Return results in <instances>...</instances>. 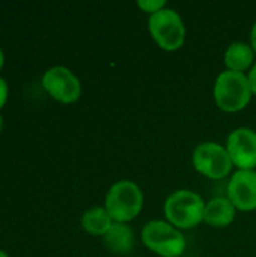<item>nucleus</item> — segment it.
Segmentation results:
<instances>
[{
	"label": "nucleus",
	"mask_w": 256,
	"mask_h": 257,
	"mask_svg": "<svg viewBox=\"0 0 256 257\" xmlns=\"http://www.w3.org/2000/svg\"><path fill=\"white\" fill-rule=\"evenodd\" d=\"M104 244L118 256L128 254L134 247V235L131 227L125 223H113L109 232L104 235Z\"/></svg>",
	"instance_id": "9b49d317"
},
{
	"label": "nucleus",
	"mask_w": 256,
	"mask_h": 257,
	"mask_svg": "<svg viewBox=\"0 0 256 257\" xmlns=\"http://www.w3.org/2000/svg\"><path fill=\"white\" fill-rule=\"evenodd\" d=\"M247 78H249V83H250V87H252L253 95H256V62H255V65L252 66V69H250V72H249Z\"/></svg>",
	"instance_id": "dca6fc26"
},
{
	"label": "nucleus",
	"mask_w": 256,
	"mask_h": 257,
	"mask_svg": "<svg viewBox=\"0 0 256 257\" xmlns=\"http://www.w3.org/2000/svg\"><path fill=\"white\" fill-rule=\"evenodd\" d=\"M0 257H9L6 253H3V251H0Z\"/></svg>",
	"instance_id": "6ab92c4d"
},
{
	"label": "nucleus",
	"mask_w": 256,
	"mask_h": 257,
	"mask_svg": "<svg viewBox=\"0 0 256 257\" xmlns=\"http://www.w3.org/2000/svg\"><path fill=\"white\" fill-rule=\"evenodd\" d=\"M139 8L143 11V12H148V14H155L161 9H164L166 6V2L164 0H140L139 3Z\"/></svg>",
	"instance_id": "4468645a"
},
{
	"label": "nucleus",
	"mask_w": 256,
	"mask_h": 257,
	"mask_svg": "<svg viewBox=\"0 0 256 257\" xmlns=\"http://www.w3.org/2000/svg\"><path fill=\"white\" fill-rule=\"evenodd\" d=\"M143 206V194L131 181L115 182L107 191L104 208L113 223H128L134 220Z\"/></svg>",
	"instance_id": "7ed1b4c3"
},
{
	"label": "nucleus",
	"mask_w": 256,
	"mask_h": 257,
	"mask_svg": "<svg viewBox=\"0 0 256 257\" xmlns=\"http://www.w3.org/2000/svg\"><path fill=\"white\" fill-rule=\"evenodd\" d=\"M192 161L195 169L210 179L226 178L234 166L226 151V146H222L214 142H204L198 145L193 151Z\"/></svg>",
	"instance_id": "423d86ee"
},
{
	"label": "nucleus",
	"mask_w": 256,
	"mask_h": 257,
	"mask_svg": "<svg viewBox=\"0 0 256 257\" xmlns=\"http://www.w3.org/2000/svg\"><path fill=\"white\" fill-rule=\"evenodd\" d=\"M226 151L235 167L253 170L256 167V131L250 128L234 130L228 137Z\"/></svg>",
	"instance_id": "6e6552de"
},
{
	"label": "nucleus",
	"mask_w": 256,
	"mask_h": 257,
	"mask_svg": "<svg viewBox=\"0 0 256 257\" xmlns=\"http://www.w3.org/2000/svg\"><path fill=\"white\" fill-rule=\"evenodd\" d=\"M112 224H113V220L107 214L106 208H92V209L86 211L81 218L83 229L89 235H94V236L104 238V235L109 232Z\"/></svg>",
	"instance_id": "ddd939ff"
},
{
	"label": "nucleus",
	"mask_w": 256,
	"mask_h": 257,
	"mask_svg": "<svg viewBox=\"0 0 256 257\" xmlns=\"http://www.w3.org/2000/svg\"><path fill=\"white\" fill-rule=\"evenodd\" d=\"M228 199L235 209L249 212L256 209V172L238 170L232 175L228 185Z\"/></svg>",
	"instance_id": "1a4fd4ad"
},
{
	"label": "nucleus",
	"mask_w": 256,
	"mask_h": 257,
	"mask_svg": "<svg viewBox=\"0 0 256 257\" xmlns=\"http://www.w3.org/2000/svg\"><path fill=\"white\" fill-rule=\"evenodd\" d=\"M235 206L228 197H214L205 206L204 221L216 229L228 227L235 218Z\"/></svg>",
	"instance_id": "9d476101"
},
{
	"label": "nucleus",
	"mask_w": 256,
	"mask_h": 257,
	"mask_svg": "<svg viewBox=\"0 0 256 257\" xmlns=\"http://www.w3.org/2000/svg\"><path fill=\"white\" fill-rule=\"evenodd\" d=\"M44 89L59 102H75L81 95L80 80L65 66H53L42 77Z\"/></svg>",
	"instance_id": "0eeeda50"
},
{
	"label": "nucleus",
	"mask_w": 256,
	"mask_h": 257,
	"mask_svg": "<svg viewBox=\"0 0 256 257\" xmlns=\"http://www.w3.org/2000/svg\"><path fill=\"white\" fill-rule=\"evenodd\" d=\"M2 126H3V119H2V116H0V130H2Z\"/></svg>",
	"instance_id": "aec40b11"
},
{
	"label": "nucleus",
	"mask_w": 256,
	"mask_h": 257,
	"mask_svg": "<svg viewBox=\"0 0 256 257\" xmlns=\"http://www.w3.org/2000/svg\"><path fill=\"white\" fill-rule=\"evenodd\" d=\"M142 242L161 257H180L186 251V238L167 221H149L142 230Z\"/></svg>",
	"instance_id": "20e7f679"
},
{
	"label": "nucleus",
	"mask_w": 256,
	"mask_h": 257,
	"mask_svg": "<svg viewBox=\"0 0 256 257\" xmlns=\"http://www.w3.org/2000/svg\"><path fill=\"white\" fill-rule=\"evenodd\" d=\"M6 98H8V84H6V81L0 77V108L5 105Z\"/></svg>",
	"instance_id": "2eb2a0df"
},
{
	"label": "nucleus",
	"mask_w": 256,
	"mask_h": 257,
	"mask_svg": "<svg viewBox=\"0 0 256 257\" xmlns=\"http://www.w3.org/2000/svg\"><path fill=\"white\" fill-rule=\"evenodd\" d=\"M252 87L244 72L223 71L214 84L216 105L225 113H238L244 110L252 99Z\"/></svg>",
	"instance_id": "f257e3e1"
},
{
	"label": "nucleus",
	"mask_w": 256,
	"mask_h": 257,
	"mask_svg": "<svg viewBox=\"0 0 256 257\" xmlns=\"http://www.w3.org/2000/svg\"><path fill=\"white\" fill-rule=\"evenodd\" d=\"M148 29L152 39L164 51H177L186 41V26L174 9H161L149 15Z\"/></svg>",
	"instance_id": "39448f33"
},
{
	"label": "nucleus",
	"mask_w": 256,
	"mask_h": 257,
	"mask_svg": "<svg viewBox=\"0 0 256 257\" xmlns=\"http://www.w3.org/2000/svg\"><path fill=\"white\" fill-rule=\"evenodd\" d=\"M207 203L190 190L174 191L164 203V215L177 229H192L204 221Z\"/></svg>",
	"instance_id": "f03ea898"
},
{
	"label": "nucleus",
	"mask_w": 256,
	"mask_h": 257,
	"mask_svg": "<svg viewBox=\"0 0 256 257\" xmlns=\"http://www.w3.org/2000/svg\"><path fill=\"white\" fill-rule=\"evenodd\" d=\"M255 62V51L252 45L246 42H234L228 47L225 53V65L229 71L244 72Z\"/></svg>",
	"instance_id": "f8f14e48"
},
{
	"label": "nucleus",
	"mask_w": 256,
	"mask_h": 257,
	"mask_svg": "<svg viewBox=\"0 0 256 257\" xmlns=\"http://www.w3.org/2000/svg\"><path fill=\"white\" fill-rule=\"evenodd\" d=\"M250 45H252V48H253V51H255L256 54V23L253 24L252 33H250Z\"/></svg>",
	"instance_id": "f3484780"
},
{
	"label": "nucleus",
	"mask_w": 256,
	"mask_h": 257,
	"mask_svg": "<svg viewBox=\"0 0 256 257\" xmlns=\"http://www.w3.org/2000/svg\"><path fill=\"white\" fill-rule=\"evenodd\" d=\"M2 66H3V53L0 50V69H2Z\"/></svg>",
	"instance_id": "a211bd4d"
}]
</instances>
